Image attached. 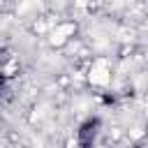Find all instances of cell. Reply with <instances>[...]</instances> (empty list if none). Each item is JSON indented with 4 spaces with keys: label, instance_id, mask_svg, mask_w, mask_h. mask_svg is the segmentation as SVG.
<instances>
[{
    "label": "cell",
    "instance_id": "obj_1",
    "mask_svg": "<svg viewBox=\"0 0 148 148\" xmlns=\"http://www.w3.org/2000/svg\"><path fill=\"white\" fill-rule=\"evenodd\" d=\"M90 81L92 83H109V67H106V62L104 60H97L95 65H92V69H90Z\"/></svg>",
    "mask_w": 148,
    "mask_h": 148
}]
</instances>
